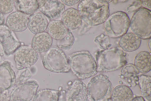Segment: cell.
I'll use <instances>...</instances> for the list:
<instances>
[{
	"label": "cell",
	"mask_w": 151,
	"mask_h": 101,
	"mask_svg": "<svg viewBox=\"0 0 151 101\" xmlns=\"http://www.w3.org/2000/svg\"><path fill=\"white\" fill-rule=\"evenodd\" d=\"M141 42V39L136 34L134 33H127L121 37L119 45L122 50L131 52L138 49Z\"/></svg>",
	"instance_id": "obj_19"
},
{
	"label": "cell",
	"mask_w": 151,
	"mask_h": 101,
	"mask_svg": "<svg viewBox=\"0 0 151 101\" xmlns=\"http://www.w3.org/2000/svg\"><path fill=\"white\" fill-rule=\"evenodd\" d=\"M9 96V101H33L39 84L35 80L15 84Z\"/></svg>",
	"instance_id": "obj_8"
},
{
	"label": "cell",
	"mask_w": 151,
	"mask_h": 101,
	"mask_svg": "<svg viewBox=\"0 0 151 101\" xmlns=\"http://www.w3.org/2000/svg\"><path fill=\"white\" fill-rule=\"evenodd\" d=\"M133 98L131 89L127 86H117L113 89L111 99L112 101H131Z\"/></svg>",
	"instance_id": "obj_22"
},
{
	"label": "cell",
	"mask_w": 151,
	"mask_h": 101,
	"mask_svg": "<svg viewBox=\"0 0 151 101\" xmlns=\"http://www.w3.org/2000/svg\"><path fill=\"white\" fill-rule=\"evenodd\" d=\"M48 24L46 17L38 12L31 15L28 19V27L30 31L34 34L44 32Z\"/></svg>",
	"instance_id": "obj_18"
},
{
	"label": "cell",
	"mask_w": 151,
	"mask_h": 101,
	"mask_svg": "<svg viewBox=\"0 0 151 101\" xmlns=\"http://www.w3.org/2000/svg\"><path fill=\"white\" fill-rule=\"evenodd\" d=\"M38 9L50 20H53L59 17L65 11V6L58 0H37Z\"/></svg>",
	"instance_id": "obj_11"
},
{
	"label": "cell",
	"mask_w": 151,
	"mask_h": 101,
	"mask_svg": "<svg viewBox=\"0 0 151 101\" xmlns=\"http://www.w3.org/2000/svg\"><path fill=\"white\" fill-rule=\"evenodd\" d=\"M151 61L150 53L147 51H142L136 56L134 65L139 73H145L151 70Z\"/></svg>",
	"instance_id": "obj_21"
},
{
	"label": "cell",
	"mask_w": 151,
	"mask_h": 101,
	"mask_svg": "<svg viewBox=\"0 0 151 101\" xmlns=\"http://www.w3.org/2000/svg\"><path fill=\"white\" fill-rule=\"evenodd\" d=\"M87 88L91 101H111L113 87L107 76L100 74L94 77L88 83Z\"/></svg>",
	"instance_id": "obj_5"
},
{
	"label": "cell",
	"mask_w": 151,
	"mask_h": 101,
	"mask_svg": "<svg viewBox=\"0 0 151 101\" xmlns=\"http://www.w3.org/2000/svg\"><path fill=\"white\" fill-rule=\"evenodd\" d=\"M151 78L144 75L139 76V85L142 96L148 101H151Z\"/></svg>",
	"instance_id": "obj_25"
},
{
	"label": "cell",
	"mask_w": 151,
	"mask_h": 101,
	"mask_svg": "<svg viewBox=\"0 0 151 101\" xmlns=\"http://www.w3.org/2000/svg\"><path fill=\"white\" fill-rule=\"evenodd\" d=\"M52 41V38L48 33L43 32L34 36L31 41V46L37 53H43L50 48Z\"/></svg>",
	"instance_id": "obj_15"
},
{
	"label": "cell",
	"mask_w": 151,
	"mask_h": 101,
	"mask_svg": "<svg viewBox=\"0 0 151 101\" xmlns=\"http://www.w3.org/2000/svg\"><path fill=\"white\" fill-rule=\"evenodd\" d=\"M47 30L51 38L57 40L63 39L68 32V28L61 21L59 20L51 21L48 24Z\"/></svg>",
	"instance_id": "obj_20"
},
{
	"label": "cell",
	"mask_w": 151,
	"mask_h": 101,
	"mask_svg": "<svg viewBox=\"0 0 151 101\" xmlns=\"http://www.w3.org/2000/svg\"><path fill=\"white\" fill-rule=\"evenodd\" d=\"M94 41L99 48L104 49H108L111 45L109 37L103 34L97 36Z\"/></svg>",
	"instance_id": "obj_27"
},
{
	"label": "cell",
	"mask_w": 151,
	"mask_h": 101,
	"mask_svg": "<svg viewBox=\"0 0 151 101\" xmlns=\"http://www.w3.org/2000/svg\"><path fill=\"white\" fill-rule=\"evenodd\" d=\"M130 22L126 13L118 11L108 18L104 23V27L109 37L118 38L127 33L129 27Z\"/></svg>",
	"instance_id": "obj_7"
},
{
	"label": "cell",
	"mask_w": 151,
	"mask_h": 101,
	"mask_svg": "<svg viewBox=\"0 0 151 101\" xmlns=\"http://www.w3.org/2000/svg\"><path fill=\"white\" fill-rule=\"evenodd\" d=\"M60 91L49 89H40L37 92L33 101H58Z\"/></svg>",
	"instance_id": "obj_24"
},
{
	"label": "cell",
	"mask_w": 151,
	"mask_h": 101,
	"mask_svg": "<svg viewBox=\"0 0 151 101\" xmlns=\"http://www.w3.org/2000/svg\"><path fill=\"white\" fill-rule=\"evenodd\" d=\"M109 4H103L98 0H84L80 2L78 11L81 19L87 25L94 26L105 22L109 17Z\"/></svg>",
	"instance_id": "obj_1"
},
{
	"label": "cell",
	"mask_w": 151,
	"mask_h": 101,
	"mask_svg": "<svg viewBox=\"0 0 151 101\" xmlns=\"http://www.w3.org/2000/svg\"><path fill=\"white\" fill-rule=\"evenodd\" d=\"M44 67L52 72H68L70 68L68 59L64 52L58 47L53 46L44 52L42 57Z\"/></svg>",
	"instance_id": "obj_4"
},
{
	"label": "cell",
	"mask_w": 151,
	"mask_h": 101,
	"mask_svg": "<svg viewBox=\"0 0 151 101\" xmlns=\"http://www.w3.org/2000/svg\"><path fill=\"white\" fill-rule=\"evenodd\" d=\"M151 39H150L148 41V44L150 51H151Z\"/></svg>",
	"instance_id": "obj_38"
},
{
	"label": "cell",
	"mask_w": 151,
	"mask_h": 101,
	"mask_svg": "<svg viewBox=\"0 0 151 101\" xmlns=\"http://www.w3.org/2000/svg\"><path fill=\"white\" fill-rule=\"evenodd\" d=\"M73 36L70 31H68L66 36L62 39L58 40L57 46L60 48L66 50H69L74 43Z\"/></svg>",
	"instance_id": "obj_26"
},
{
	"label": "cell",
	"mask_w": 151,
	"mask_h": 101,
	"mask_svg": "<svg viewBox=\"0 0 151 101\" xmlns=\"http://www.w3.org/2000/svg\"><path fill=\"white\" fill-rule=\"evenodd\" d=\"M4 50L2 46L0 43V54L1 56H3L4 55Z\"/></svg>",
	"instance_id": "obj_37"
},
{
	"label": "cell",
	"mask_w": 151,
	"mask_h": 101,
	"mask_svg": "<svg viewBox=\"0 0 151 101\" xmlns=\"http://www.w3.org/2000/svg\"><path fill=\"white\" fill-rule=\"evenodd\" d=\"M0 43L6 55L13 53L22 45L13 31L4 25H0Z\"/></svg>",
	"instance_id": "obj_10"
},
{
	"label": "cell",
	"mask_w": 151,
	"mask_h": 101,
	"mask_svg": "<svg viewBox=\"0 0 151 101\" xmlns=\"http://www.w3.org/2000/svg\"><path fill=\"white\" fill-rule=\"evenodd\" d=\"M131 101H145V100L142 96H139L133 98Z\"/></svg>",
	"instance_id": "obj_35"
},
{
	"label": "cell",
	"mask_w": 151,
	"mask_h": 101,
	"mask_svg": "<svg viewBox=\"0 0 151 101\" xmlns=\"http://www.w3.org/2000/svg\"><path fill=\"white\" fill-rule=\"evenodd\" d=\"M14 6V0H0V12L3 14H7L11 12Z\"/></svg>",
	"instance_id": "obj_28"
},
{
	"label": "cell",
	"mask_w": 151,
	"mask_h": 101,
	"mask_svg": "<svg viewBox=\"0 0 151 101\" xmlns=\"http://www.w3.org/2000/svg\"><path fill=\"white\" fill-rule=\"evenodd\" d=\"M126 54L118 47L108 48L98 51L96 54L97 72L114 71L127 63Z\"/></svg>",
	"instance_id": "obj_3"
},
{
	"label": "cell",
	"mask_w": 151,
	"mask_h": 101,
	"mask_svg": "<svg viewBox=\"0 0 151 101\" xmlns=\"http://www.w3.org/2000/svg\"><path fill=\"white\" fill-rule=\"evenodd\" d=\"M28 19L25 14L16 11L10 14L7 17L6 25L13 31H22L28 27Z\"/></svg>",
	"instance_id": "obj_14"
},
{
	"label": "cell",
	"mask_w": 151,
	"mask_h": 101,
	"mask_svg": "<svg viewBox=\"0 0 151 101\" xmlns=\"http://www.w3.org/2000/svg\"><path fill=\"white\" fill-rule=\"evenodd\" d=\"M5 21V17L3 13L0 12V25H3Z\"/></svg>",
	"instance_id": "obj_34"
},
{
	"label": "cell",
	"mask_w": 151,
	"mask_h": 101,
	"mask_svg": "<svg viewBox=\"0 0 151 101\" xmlns=\"http://www.w3.org/2000/svg\"><path fill=\"white\" fill-rule=\"evenodd\" d=\"M16 9L25 14L32 15L38 8L37 0H14Z\"/></svg>",
	"instance_id": "obj_23"
},
{
	"label": "cell",
	"mask_w": 151,
	"mask_h": 101,
	"mask_svg": "<svg viewBox=\"0 0 151 101\" xmlns=\"http://www.w3.org/2000/svg\"><path fill=\"white\" fill-rule=\"evenodd\" d=\"M80 0H62V2L65 5L68 6H72L77 4Z\"/></svg>",
	"instance_id": "obj_31"
},
{
	"label": "cell",
	"mask_w": 151,
	"mask_h": 101,
	"mask_svg": "<svg viewBox=\"0 0 151 101\" xmlns=\"http://www.w3.org/2000/svg\"><path fill=\"white\" fill-rule=\"evenodd\" d=\"M61 21L67 28L74 30L81 25L82 19L78 11L71 8L63 12L62 15Z\"/></svg>",
	"instance_id": "obj_17"
},
{
	"label": "cell",
	"mask_w": 151,
	"mask_h": 101,
	"mask_svg": "<svg viewBox=\"0 0 151 101\" xmlns=\"http://www.w3.org/2000/svg\"><path fill=\"white\" fill-rule=\"evenodd\" d=\"M4 92L0 93V101H9V97Z\"/></svg>",
	"instance_id": "obj_32"
},
{
	"label": "cell",
	"mask_w": 151,
	"mask_h": 101,
	"mask_svg": "<svg viewBox=\"0 0 151 101\" xmlns=\"http://www.w3.org/2000/svg\"><path fill=\"white\" fill-rule=\"evenodd\" d=\"M129 27L134 33L141 39L151 38V12L145 8L141 7L136 11L132 17Z\"/></svg>",
	"instance_id": "obj_6"
},
{
	"label": "cell",
	"mask_w": 151,
	"mask_h": 101,
	"mask_svg": "<svg viewBox=\"0 0 151 101\" xmlns=\"http://www.w3.org/2000/svg\"><path fill=\"white\" fill-rule=\"evenodd\" d=\"M98 1L100 3L103 4H108L111 2L112 0H98Z\"/></svg>",
	"instance_id": "obj_36"
},
{
	"label": "cell",
	"mask_w": 151,
	"mask_h": 101,
	"mask_svg": "<svg viewBox=\"0 0 151 101\" xmlns=\"http://www.w3.org/2000/svg\"><path fill=\"white\" fill-rule=\"evenodd\" d=\"M38 57L37 53L32 47L21 45L14 52L17 68L20 70L30 68L36 62Z\"/></svg>",
	"instance_id": "obj_9"
},
{
	"label": "cell",
	"mask_w": 151,
	"mask_h": 101,
	"mask_svg": "<svg viewBox=\"0 0 151 101\" xmlns=\"http://www.w3.org/2000/svg\"><path fill=\"white\" fill-rule=\"evenodd\" d=\"M142 4L148 8H151V0H141Z\"/></svg>",
	"instance_id": "obj_33"
},
{
	"label": "cell",
	"mask_w": 151,
	"mask_h": 101,
	"mask_svg": "<svg viewBox=\"0 0 151 101\" xmlns=\"http://www.w3.org/2000/svg\"><path fill=\"white\" fill-rule=\"evenodd\" d=\"M68 58L70 69L79 79L89 78L97 73L96 62L88 51L73 53L68 55Z\"/></svg>",
	"instance_id": "obj_2"
},
{
	"label": "cell",
	"mask_w": 151,
	"mask_h": 101,
	"mask_svg": "<svg viewBox=\"0 0 151 101\" xmlns=\"http://www.w3.org/2000/svg\"><path fill=\"white\" fill-rule=\"evenodd\" d=\"M31 76V73L27 68H24L20 70L17 74V78H16L15 84L28 81Z\"/></svg>",
	"instance_id": "obj_29"
},
{
	"label": "cell",
	"mask_w": 151,
	"mask_h": 101,
	"mask_svg": "<svg viewBox=\"0 0 151 101\" xmlns=\"http://www.w3.org/2000/svg\"><path fill=\"white\" fill-rule=\"evenodd\" d=\"M16 77L11 63L6 60L0 64V93L14 86Z\"/></svg>",
	"instance_id": "obj_12"
},
{
	"label": "cell",
	"mask_w": 151,
	"mask_h": 101,
	"mask_svg": "<svg viewBox=\"0 0 151 101\" xmlns=\"http://www.w3.org/2000/svg\"><path fill=\"white\" fill-rule=\"evenodd\" d=\"M139 72L134 64L125 65L122 68L119 77L126 84L130 87H134L138 84Z\"/></svg>",
	"instance_id": "obj_16"
},
{
	"label": "cell",
	"mask_w": 151,
	"mask_h": 101,
	"mask_svg": "<svg viewBox=\"0 0 151 101\" xmlns=\"http://www.w3.org/2000/svg\"><path fill=\"white\" fill-rule=\"evenodd\" d=\"M142 6L141 0H136L127 7L126 12H131L136 11L140 8Z\"/></svg>",
	"instance_id": "obj_30"
},
{
	"label": "cell",
	"mask_w": 151,
	"mask_h": 101,
	"mask_svg": "<svg viewBox=\"0 0 151 101\" xmlns=\"http://www.w3.org/2000/svg\"><path fill=\"white\" fill-rule=\"evenodd\" d=\"M87 86L81 80H74L66 93V101H88Z\"/></svg>",
	"instance_id": "obj_13"
}]
</instances>
